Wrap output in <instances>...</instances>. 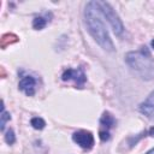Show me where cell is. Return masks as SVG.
<instances>
[{
	"instance_id": "11",
	"label": "cell",
	"mask_w": 154,
	"mask_h": 154,
	"mask_svg": "<svg viewBox=\"0 0 154 154\" xmlns=\"http://www.w3.org/2000/svg\"><path fill=\"white\" fill-rule=\"evenodd\" d=\"M0 130L1 131H4L5 130V125H6V123L11 119V116H10V113L8 112H6V111H4V112H1V116H0Z\"/></svg>"
},
{
	"instance_id": "9",
	"label": "cell",
	"mask_w": 154,
	"mask_h": 154,
	"mask_svg": "<svg viewBox=\"0 0 154 154\" xmlns=\"http://www.w3.org/2000/svg\"><path fill=\"white\" fill-rule=\"evenodd\" d=\"M30 125L36 129V130H42L45 126H46V122L41 118V117H34L31 120H30Z\"/></svg>"
},
{
	"instance_id": "5",
	"label": "cell",
	"mask_w": 154,
	"mask_h": 154,
	"mask_svg": "<svg viewBox=\"0 0 154 154\" xmlns=\"http://www.w3.org/2000/svg\"><path fill=\"white\" fill-rule=\"evenodd\" d=\"M61 79L63 81H70V79H73L76 82V84L81 88L85 81H87V76L83 71V69H67L64 71L63 76H61Z\"/></svg>"
},
{
	"instance_id": "7",
	"label": "cell",
	"mask_w": 154,
	"mask_h": 154,
	"mask_svg": "<svg viewBox=\"0 0 154 154\" xmlns=\"http://www.w3.org/2000/svg\"><path fill=\"white\" fill-rule=\"evenodd\" d=\"M138 111L146 117L154 119V90L148 95V97L140 105Z\"/></svg>"
},
{
	"instance_id": "10",
	"label": "cell",
	"mask_w": 154,
	"mask_h": 154,
	"mask_svg": "<svg viewBox=\"0 0 154 154\" xmlns=\"http://www.w3.org/2000/svg\"><path fill=\"white\" fill-rule=\"evenodd\" d=\"M47 25V19L43 17H35L32 20V28L36 30H41Z\"/></svg>"
},
{
	"instance_id": "8",
	"label": "cell",
	"mask_w": 154,
	"mask_h": 154,
	"mask_svg": "<svg viewBox=\"0 0 154 154\" xmlns=\"http://www.w3.org/2000/svg\"><path fill=\"white\" fill-rule=\"evenodd\" d=\"M100 125H101V130L108 131L111 128L116 125V119L109 112H103V114L100 118Z\"/></svg>"
},
{
	"instance_id": "2",
	"label": "cell",
	"mask_w": 154,
	"mask_h": 154,
	"mask_svg": "<svg viewBox=\"0 0 154 154\" xmlns=\"http://www.w3.org/2000/svg\"><path fill=\"white\" fill-rule=\"evenodd\" d=\"M125 61L142 78L150 79L154 77V59L146 46H142L137 51L126 53Z\"/></svg>"
},
{
	"instance_id": "6",
	"label": "cell",
	"mask_w": 154,
	"mask_h": 154,
	"mask_svg": "<svg viewBox=\"0 0 154 154\" xmlns=\"http://www.w3.org/2000/svg\"><path fill=\"white\" fill-rule=\"evenodd\" d=\"M35 85H36V79L32 76H24L18 84L19 90L25 93L28 96H32L35 94Z\"/></svg>"
},
{
	"instance_id": "1",
	"label": "cell",
	"mask_w": 154,
	"mask_h": 154,
	"mask_svg": "<svg viewBox=\"0 0 154 154\" xmlns=\"http://www.w3.org/2000/svg\"><path fill=\"white\" fill-rule=\"evenodd\" d=\"M84 23L91 37L102 49L107 52L114 51V45L111 40L108 30L106 29V25L101 19V11L97 1L87 2L84 8Z\"/></svg>"
},
{
	"instance_id": "4",
	"label": "cell",
	"mask_w": 154,
	"mask_h": 154,
	"mask_svg": "<svg viewBox=\"0 0 154 154\" xmlns=\"http://www.w3.org/2000/svg\"><path fill=\"white\" fill-rule=\"evenodd\" d=\"M72 140L75 143H77L83 149H91L95 143L93 134L88 130H78V131L73 132Z\"/></svg>"
},
{
	"instance_id": "16",
	"label": "cell",
	"mask_w": 154,
	"mask_h": 154,
	"mask_svg": "<svg viewBox=\"0 0 154 154\" xmlns=\"http://www.w3.org/2000/svg\"><path fill=\"white\" fill-rule=\"evenodd\" d=\"M150 45H152V47L154 48V40H152V42H150Z\"/></svg>"
},
{
	"instance_id": "15",
	"label": "cell",
	"mask_w": 154,
	"mask_h": 154,
	"mask_svg": "<svg viewBox=\"0 0 154 154\" xmlns=\"http://www.w3.org/2000/svg\"><path fill=\"white\" fill-rule=\"evenodd\" d=\"M146 154H154V148H152V149H150L149 152H147Z\"/></svg>"
},
{
	"instance_id": "13",
	"label": "cell",
	"mask_w": 154,
	"mask_h": 154,
	"mask_svg": "<svg viewBox=\"0 0 154 154\" xmlns=\"http://www.w3.org/2000/svg\"><path fill=\"white\" fill-rule=\"evenodd\" d=\"M99 137L101 141H108L109 140V131H105V130H100L99 132Z\"/></svg>"
},
{
	"instance_id": "3",
	"label": "cell",
	"mask_w": 154,
	"mask_h": 154,
	"mask_svg": "<svg viewBox=\"0 0 154 154\" xmlns=\"http://www.w3.org/2000/svg\"><path fill=\"white\" fill-rule=\"evenodd\" d=\"M99 2V7L101 11V14L107 19V22L109 23L111 28L113 29V32L117 36H120L124 32V25L122 19L119 18V16L116 13V11L113 10V7L106 2V1H97Z\"/></svg>"
},
{
	"instance_id": "14",
	"label": "cell",
	"mask_w": 154,
	"mask_h": 154,
	"mask_svg": "<svg viewBox=\"0 0 154 154\" xmlns=\"http://www.w3.org/2000/svg\"><path fill=\"white\" fill-rule=\"evenodd\" d=\"M148 134H149V136H153V137H154V126L149 129V131H148Z\"/></svg>"
},
{
	"instance_id": "12",
	"label": "cell",
	"mask_w": 154,
	"mask_h": 154,
	"mask_svg": "<svg viewBox=\"0 0 154 154\" xmlns=\"http://www.w3.org/2000/svg\"><path fill=\"white\" fill-rule=\"evenodd\" d=\"M5 141H6L7 144H13L16 142V135H14L12 129H8L5 132Z\"/></svg>"
}]
</instances>
